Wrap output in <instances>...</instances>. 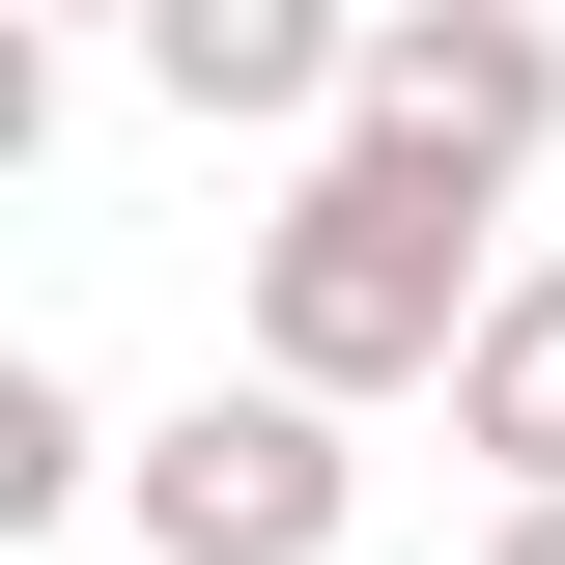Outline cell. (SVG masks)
<instances>
[{
    "label": "cell",
    "instance_id": "obj_1",
    "mask_svg": "<svg viewBox=\"0 0 565 565\" xmlns=\"http://www.w3.org/2000/svg\"><path fill=\"white\" fill-rule=\"evenodd\" d=\"M509 255L452 170H396V141H311L255 226V396H424V367H481Z\"/></svg>",
    "mask_w": 565,
    "mask_h": 565
},
{
    "label": "cell",
    "instance_id": "obj_2",
    "mask_svg": "<svg viewBox=\"0 0 565 565\" xmlns=\"http://www.w3.org/2000/svg\"><path fill=\"white\" fill-rule=\"evenodd\" d=\"M340 141H396V170L509 199V170L565 141V29H537V0H367V85H340Z\"/></svg>",
    "mask_w": 565,
    "mask_h": 565
},
{
    "label": "cell",
    "instance_id": "obj_3",
    "mask_svg": "<svg viewBox=\"0 0 565 565\" xmlns=\"http://www.w3.org/2000/svg\"><path fill=\"white\" fill-rule=\"evenodd\" d=\"M340 481H367L340 396H170L114 509H141V565H340Z\"/></svg>",
    "mask_w": 565,
    "mask_h": 565
},
{
    "label": "cell",
    "instance_id": "obj_4",
    "mask_svg": "<svg viewBox=\"0 0 565 565\" xmlns=\"http://www.w3.org/2000/svg\"><path fill=\"white\" fill-rule=\"evenodd\" d=\"M141 85H170V114H340V85H367V29H340V0H141Z\"/></svg>",
    "mask_w": 565,
    "mask_h": 565
},
{
    "label": "cell",
    "instance_id": "obj_5",
    "mask_svg": "<svg viewBox=\"0 0 565 565\" xmlns=\"http://www.w3.org/2000/svg\"><path fill=\"white\" fill-rule=\"evenodd\" d=\"M452 452H481L509 509H565V255H509V311H481V367H452Z\"/></svg>",
    "mask_w": 565,
    "mask_h": 565
},
{
    "label": "cell",
    "instance_id": "obj_6",
    "mask_svg": "<svg viewBox=\"0 0 565 565\" xmlns=\"http://www.w3.org/2000/svg\"><path fill=\"white\" fill-rule=\"evenodd\" d=\"M85 481H141V452L85 424V367H29V340H0V537H57Z\"/></svg>",
    "mask_w": 565,
    "mask_h": 565
},
{
    "label": "cell",
    "instance_id": "obj_7",
    "mask_svg": "<svg viewBox=\"0 0 565 565\" xmlns=\"http://www.w3.org/2000/svg\"><path fill=\"white\" fill-rule=\"evenodd\" d=\"M481 565H565V509H509V537H481Z\"/></svg>",
    "mask_w": 565,
    "mask_h": 565
}]
</instances>
